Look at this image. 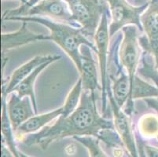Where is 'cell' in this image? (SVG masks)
<instances>
[{"mask_svg": "<svg viewBox=\"0 0 158 157\" xmlns=\"http://www.w3.org/2000/svg\"><path fill=\"white\" fill-rule=\"evenodd\" d=\"M99 94L83 90L80 103L67 117H58L36 133L27 135L21 141L28 146L37 145L46 150L53 142L67 137L93 136L98 138L105 130L115 129L113 120L99 114L96 101Z\"/></svg>", "mask_w": 158, "mask_h": 157, "instance_id": "6da1fadb", "label": "cell"}, {"mask_svg": "<svg viewBox=\"0 0 158 157\" xmlns=\"http://www.w3.org/2000/svg\"><path fill=\"white\" fill-rule=\"evenodd\" d=\"M5 21L35 22L47 27L50 31V39L57 43L68 54L79 72L81 68L80 48L82 46H88L94 50V53H96L94 43L84 35L80 28L40 17H14L7 18L2 21Z\"/></svg>", "mask_w": 158, "mask_h": 157, "instance_id": "7a4b0ae2", "label": "cell"}, {"mask_svg": "<svg viewBox=\"0 0 158 157\" xmlns=\"http://www.w3.org/2000/svg\"><path fill=\"white\" fill-rule=\"evenodd\" d=\"M69 7L73 19L81 28L86 37L94 43L102 17L110 12L106 0H64Z\"/></svg>", "mask_w": 158, "mask_h": 157, "instance_id": "3957f363", "label": "cell"}, {"mask_svg": "<svg viewBox=\"0 0 158 157\" xmlns=\"http://www.w3.org/2000/svg\"><path fill=\"white\" fill-rule=\"evenodd\" d=\"M140 30L135 25H127L121 29L123 34L119 48V60L125 69L131 82V93L135 80L137 76V69L140 64L142 51L140 47ZM142 32V31H141ZM129 96V97H130Z\"/></svg>", "mask_w": 158, "mask_h": 157, "instance_id": "277c9868", "label": "cell"}, {"mask_svg": "<svg viewBox=\"0 0 158 157\" xmlns=\"http://www.w3.org/2000/svg\"><path fill=\"white\" fill-rule=\"evenodd\" d=\"M110 13H105L102 17L101 21L94 36V45L96 47V54L98 58L100 79L102 86V112L106 117L108 111V91L110 88V80L108 74L109 54H110V31H109V17Z\"/></svg>", "mask_w": 158, "mask_h": 157, "instance_id": "5b68a950", "label": "cell"}, {"mask_svg": "<svg viewBox=\"0 0 158 157\" xmlns=\"http://www.w3.org/2000/svg\"><path fill=\"white\" fill-rule=\"evenodd\" d=\"M110 6L111 22L109 26L110 39L127 25L137 26L141 31L143 27L141 24V15L146 10L149 2L143 5H132L127 0H106Z\"/></svg>", "mask_w": 158, "mask_h": 157, "instance_id": "8992f818", "label": "cell"}, {"mask_svg": "<svg viewBox=\"0 0 158 157\" xmlns=\"http://www.w3.org/2000/svg\"><path fill=\"white\" fill-rule=\"evenodd\" d=\"M20 17H40L80 28L73 19L68 4L64 0H40Z\"/></svg>", "mask_w": 158, "mask_h": 157, "instance_id": "52a82bcc", "label": "cell"}, {"mask_svg": "<svg viewBox=\"0 0 158 157\" xmlns=\"http://www.w3.org/2000/svg\"><path fill=\"white\" fill-rule=\"evenodd\" d=\"M8 97L9 98L6 101L7 113L13 130L15 131L24 122L36 114L30 97H21L15 91L10 93Z\"/></svg>", "mask_w": 158, "mask_h": 157, "instance_id": "ba28073f", "label": "cell"}, {"mask_svg": "<svg viewBox=\"0 0 158 157\" xmlns=\"http://www.w3.org/2000/svg\"><path fill=\"white\" fill-rule=\"evenodd\" d=\"M81 52V68L80 70V78L83 84V90L101 93L102 86L98 82V73L97 64L93 56L92 49L88 46L84 45L80 48Z\"/></svg>", "mask_w": 158, "mask_h": 157, "instance_id": "9c48e42d", "label": "cell"}, {"mask_svg": "<svg viewBox=\"0 0 158 157\" xmlns=\"http://www.w3.org/2000/svg\"><path fill=\"white\" fill-rule=\"evenodd\" d=\"M141 24L158 69V0H151L141 15Z\"/></svg>", "mask_w": 158, "mask_h": 157, "instance_id": "30bf717a", "label": "cell"}, {"mask_svg": "<svg viewBox=\"0 0 158 157\" xmlns=\"http://www.w3.org/2000/svg\"><path fill=\"white\" fill-rule=\"evenodd\" d=\"M59 59H61V56L40 55L33 57L28 62L24 63L13 72L12 75L9 78V80H7L6 82L2 81V97H7L10 93H12L18 84L40 65L48 61L54 62Z\"/></svg>", "mask_w": 158, "mask_h": 157, "instance_id": "8fae6325", "label": "cell"}, {"mask_svg": "<svg viewBox=\"0 0 158 157\" xmlns=\"http://www.w3.org/2000/svg\"><path fill=\"white\" fill-rule=\"evenodd\" d=\"M44 40H51L49 35L40 34L31 31L28 28V22H22V25L18 31L1 35V50L2 55L6 52L14 48Z\"/></svg>", "mask_w": 158, "mask_h": 157, "instance_id": "7c38bea8", "label": "cell"}, {"mask_svg": "<svg viewBox=\"0 0 158 157\" xmlns=\"http://www.w3.org/2000/svg\"><path fill=\"white\" fill-rule=\"evenodd\" d=\"M62 112L63 108L61 106V107L54 111H51V112L33 116L26 122H24L22 125H21L14 131L16 140L21 142L22 138H24L27 135L36 133V132L41 130L43 128L50 124L52 121L60 117L61 115L62 114Z\"/></svg>", "mask_w": 158, "mask_h": 157, "instance_id": "4fadbf2b", "label": "cell"}, {"mask_svg": "<svg viewBox=\"0 0 158 157\" xmlns=\"http://www.w3.org/2000/svg\"><path fill=\"white\" fill-rule=\"evenodd\" d=\"M54 61H48V62L44 63V64L39 66L38 68H36L31 74L28 75L25 79H24L14 90V91L17 92L18 93L20 97H23L28 96V97H31L35 114H37V112H38V109H37L36 99H35V90H34L35 82L36 80L37 77L39 76V75L42 72L49 64H51Z\"/></svg>", "mask_w": 158, "mask_h": 157, "instance_id": "5bb4252c", "label": "cell"}, {"mask_svg": "<svg viewBox=\"0 0 158 157\" xmlns=\"http://www.w3.org/2000/svg\"><path fill=\"white\" fill-rule=\"evenodd\" d=\"M1 133L2 142L13 152L15 157H20V151L17 149L16 137L10 121L6 109V97H2V115H1Z\"/></svg>", "mask_w": 158, "mask_h": 157, "instance_id": "9a60e30c", "label": "cell"}, {"mask_svg": "<svg viewBox=\"0 0 158 157\" xmlns=\"http://www.w3.org/2000/svg\"><path fill=\"white\" fill-rule=\"evenodd\" d=\"M138 130L142 138L158 140V113H146L138 121Z\"/></svg>", "mask_w": 158, "mask_h": 157, "instance_id": "2e32d148", "label": "cell"}, {"mask_svg": "<svg viewBox=\"0 0 158 157\" xmlns=\"http://www.w3.org/2000/svg\"><path fill=\"white\" fill-rule=\"evenodd\" d=\"M82 93H83V84H82L81 78L80 77L66 97L65 102L62 106L63 112L62 114L61 115V117H67L78 108L80 103Z\"/></svg>", "mask_w": 158, "mask_h": 157, "instance_id": "e0dca14e", "label": "cell"}, {"mask_svg": "<svg viewBox=\"0 0 158 157\" xmlns=\"http://www.w3.org/2000/svg\"><path fill=\"white\" fill-rule=\"evenodd\" d=\"M74 139L86 147L90 157H109L100 147L98 138L93 136H77L74 137Z\"/></svg>", "mask_w": 158, "mask_h": 157, "instance_id": "ac0fdd59", "label": "cell"}, {"mask_svg": "<svg viewBox=\"0 0 158 157\" xmlns=\"http://www.w3.org/2000/svg\"><path fill=\"white\" fill-rule=\"evenodd\" d=\"M145 154L147 157H158V147L143 143Z\"/></svg>", "mask_w": 158, "mask_h": 157, "instance_id": "d6986e66", "label": "cell"}, {"mask_svg": "<svg viewBox=\"0 0 158 157\" xmlns=\"http://www.w3.org/2000/svg\"><path fill=\"white\" fill-rule=\"evenodd\" d=\"M145 102L147 104V105L151 109H154L158 113V97L157 98H147L144 99Z\"/></svg>", "mask_w": 158, "mask_h": 157, "instance_id": "ffe728a7", "label": "cell"}, {"mask_svg": "<svg viewBox=\"0 0 158 157\" xmlns=\"http://www.w3.org/2000/svg\"><path fill=\"white\" fill-rule=\"evenodd\" d=\"M1 157H15L3 142L1 144Z\"/></svg>", "mask_w": 158, "mask_h": 157, "instance_id": "44dd1931", "label": "cell"}, {"mask_svg": "<svg viewBox=\"0 0 158 157\" xmlns=\"http://www.w3.org/2000/svg\"><path fill=\"white\" fill-rule=\"evenodd\" d=\"M135 137H136V142H137V145H138V149H139V155H140V157H147L146 154H145L144 149H143V143L140 142V141H139V138H138L136 135Z\"/></svg>", "mask_w": 158, "mask_h": 157, "instance_id": "7402d4cb", "label": "cell"}, {"mask_svg": "<svg viewBox=\"0 0 158 157\" xmlns=\"http://www.w3.org/2000/svg\"><path fill=\"white\" fill-rule=\"evenodd\" d=\"M20 157H31V156H29V155H26V154L23 153L22 152H21V151H20Z\"/></svg>", "mask_w": 158, "mask_h": 157, "instance_id": "603a6c76", "label": "cell"}, {"mask_svg": "<svg viewBox=\"0 0 158 157\" xmlns=\"http://www.w3.org/2000/svg\"><path fill=\"white\" fill-rule=\"evenodd\" d=\"M2 1H4V0H2ZM18 1H19V2H22V4L25 3V2H24V0H18Z\"/></svg>", "mask_w": 158, "mask_h": 157, "instance_id": "cb8c5ba5", "label": "cell"}, {"mask_svg": "<svg viewBox=\"0 0 158 157\" xmlns=\"http://www.w3.org/2000/svg\"><path fill=\"white\" fill-rule=\"evenodd\" d=\"M24 2H25V3H26V2H28V0H24Z\"/></svg>", "mask_w": 158, "mask_h": 157, "instance_id": "d4e9b609", "label": "cell"}, {"mask_svg": "<svg viewBox=\"0 0 158 157\" xmlns=\"http://www.w3.org/2000/svg\"><path fill=\"white\" fill-rule=\"evenodd\" d=\"M127 155H128V157H131V156H130V155H128V154H127Z\"/></svg>", "mask_w": 158, "mask_h": 157, "instance_id": "484cf974", "label": "cell"}, {"mask_svg": "<svg viewBox=\"0 0 158 157\" xmlns=\"http://www.w3.org/2000/svg\"><path fill=\"white\" fill-rule=\"evenodd\" d=\"M149 1H151V0H149Z\"/></svg>", "mask_w": 158, "mask_h": 157, "instance_id": "4316f807", "label": "cell"}]
</instances>
